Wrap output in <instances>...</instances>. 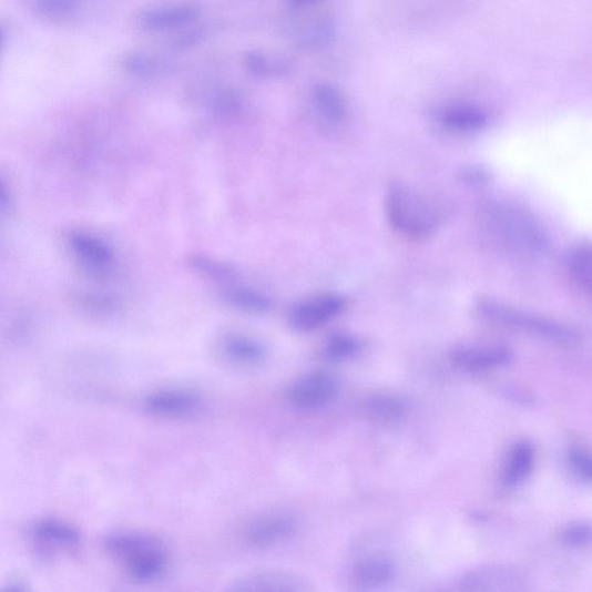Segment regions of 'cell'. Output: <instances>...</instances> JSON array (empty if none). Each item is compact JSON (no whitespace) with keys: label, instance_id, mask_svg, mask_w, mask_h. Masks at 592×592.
Here are the masks:
<instances>
[{"label":"cell","instance_id":"obj_13","mask_svg":"<svg viewBox=\"0 0 592 592\" xmlns=\"http://www.w3.org/2000/svg\"><path fill=\"white\" fill-rule=\"evenodd\" d=\"M201 7L194 2H182L144 11L140 17L143 30L165 32L192 23L201 16Z\"/></svg>","mask_w":592,"mask_h":592},{"label":"cell","instance_id":"obj_9","mask_svg":"<svg viewBox=\"0 0 592 592\" xmlns=\"http://www.w3.org/2000/svg\"><path fill=\"white\" fill-rule=\"evenodd\" d=\"M459 584L467 591H521L527 588L528 578L508 564H486L467 572Z\"/></svg>","mask_w":592,"mask_h":592},{"label":"cell","instance_id":"obj_31","mask_svg":"<svg viewBox=\"0 0 592 592\" xmlns=\"http://www.w3.org/2000/svg\"><path fill=\"white\" fill-rule=\"evenodd\" d=\"M215 110L222 113H233L236 112L239 106V101L236 95L231 92H221L213 100Z\"/></svg>","mask_w":592,"mask_h":592},{"label":"cell","instance_id":"obj_1","mask_svg":"<svg viewBox=\"0 0 592 592\" xmlns=\"http://www.w3.org/2000/svg\"><path fill=\"white\" fill-rule=\"evenodd\" d=\"M385 212L396 234L417 242L432 236L445 218V208L439 200L400 177L388 182Z\"/></svg>","mask_w":592,"mask_h":592},{"label":"cell","instance_id":"obj_29","mask_svg":"<svg viewBox=\"0 0 592 592\" xmlns=\"http://www.w3.org/2000/svg\"><path fill=\"white\" fill-rule=\"evenodd\" d=\"M38 10L50 19H65L74 13L78 0H38Z\"/></svg>","mask_w":592,"mask_h":592},{"label":"cell","instance_id":"obj_2","mask_svg":"<svg viewBox=\"0 0 592 592\" xmlns=\"http://www.w3.org/2000/svg\"><path fill=\"white\" fill-rule=\"evenodd\" d=\"M106 550L129 578L141 583L156 582L170 570L167 545L150 533L118 532L108 538Z\"/></svg>","mask_w":592,"mask_h":592},{"label":"cell","instance_id":"obj_20","mask_svg":"<svg viewBox=\"0 0 592 592\" xmlns=\"http://www.w3.org/2000/svg\"><path fill=\"white\" fill-rule=\"evenodd\" d=\"M404 412H406V406L392 395L374 394L364 402L365 416L375 423L395 422L404 416Z\"/></svg>","mask_w":592,"mask_h":592},{"label":"cell","instance_id":"obj_22","mask_svg":"<svg viewBox=\"0 0 592 592\" xmlns=\"http://www.w3.org/2000/svg\"><path fill=\"white\" fill-rule=\"evenodd\" d=\"M591 246L582 244L571 254L568 262V275L573 287L582 294L591 292Z\"/></svg>","mask_w":592,"mask_h":592},{"label":"cell","instance_id":"obj_30","mask_svg":"<svg viewBox=\"0 0 592 592\" xmlns=\"http://www.w3.org/2000/svg\"><path fill=\"white\" fill-rule=\"evenodd\" d=\"M570 466L573 472L582 480L590 482L592 468L590 456L582 449L574 448L569 455Z\"/></svg>","mask_w":592,"mask_h":592},{"label":"cell","instance_id":"obj_23","mask_svg":"<svg viewBox=\"0 0 592 592\" xmlns=\"http://www.w3.org/2000/svg\"><path fill=\"white\" fill-rule=\"evenodd\" d=\"M534 451L530 443L519 442L509 455L504 470L507 486H517L525 479L532 470Z\"/></svg>","mask_w":592,"mask_h":592},{"label":"cell","instance_id":"obj_4","mask_svg":"<svg viewBox=\"0 0 592 592\" xmlns=\"http://www.w3.org/2000/svg\"><path fill=\"white\" fill-rule=\"evenodd\" d=\"M480 317L494 325L513 328L558 344H573L578 333L558 320L524 312L492 299H480L476 305Z\"/></svg>","mask_w":592,"mask_h":592},{"label":"cell","instance_id":"obj_21","mask_svg":"<svg viewBox=\"0 0 592 592\" xmlns=\"http://www.w3.org/2000/svg\"><path fill=\"white\" fill-rule=\"evenodd\" d=\"M223 295L224 300L233 308L248 314H264L274 307L268 296L248 287L229 286Z\"/></svg>","mask_w":592,"mask_h":592},{"label":"cell","instance_id":"obj_16","mask_svg":"<svg viewBox=\"0 0 592 592\" xmlns=\"http://www.w3.org/2000/svg\"><path fill=\"white\" fill-rule=\"evenodd\" d=\"M438 121L448 131L471 133L486 129L490 123V115L477 105L456 104L441 111Z\"/></svg>","mask_w":592,"mask_h":592},{"label":"cell","instance_id":"obj_34","mask_svg":"<svg viewBox=\"0 0 592 592\" xmlns=\"http://www.w3.org/2000/svg\"><path fill=\"white\" fill-rule=\"evenodd\" d=\"M318 0H287V3L293 9H303L317 3Z\"/></svg>","mask_w":592,"mask_h":592},{"label":"cell","instance_id":"obj_25","mask_svg":"<svg viewBox=\"0 0 592 592\" xmlns=\"http://www.w3.org/2000/svg\"><path fill=\"white\" fill-rule=\"evenodd\" d=\"M125 70L137 76H153L163 74L170 71L171 63L152 53L133 52L124 60Z\"/></svg>","mask_w":592,"mask_h":592},{"label":"cell","instance_id":"obj_24","mask_svg":"<svg viewBox=\"0 0 592 592\" xmlns=\"http://www.w3.org/2000/svg\"><path fill=\"white\" fill-rule=\"evenodd\" d=\"M360 349L359 340L348 334L330 336L321 347V356L328 361L340 363L355 357Z\"/></svg>","mask_w":592,"mask_h":592},{"label":"cell","instance_id":"obj_8","mask_svg":"<svg viewBox=\"0 0 592 592\" xmlns=\"http://www.w3.org/2000/svg\"><path fill=\"white\" fill-rule=\"evenodd\" d=\"M68 247L74 262L91 276L101 278L112 273L115 254L100 237L86 232H73L68 237Z\"/></svg>","mask_w":592,"mask_h":592},{"label":"cell","instance_id":"obj_17","mask_svg":"<svg viewBox=\"0 0 592 592\" xmlns=\"http://www.w3.org/2000/svg\"><path fill=\"white\" fill-rule=\"evenodd\" d=\"M38 543L48 550H68L76 547L80 541L78 531L59 520L41 521L34 529Z\"/></svg>","mask_w":592,"mask_h":592},{"label":"cell","instance_id":"obj_5","mask_svg":"<svg viewBox=\"0 0 592 592\" xmlns=\"http://www.w3.org/2000/svg\"><path fill=\"white\" fill-rule=\"evenodd\" d=\"M298 530V519L288 511L274 510L251 520L244 530V538L247 545L268 550L287 543Z\"/></svg>","mask_w":592,"mask_h":592},{"label":"cell","instance_id":"obj_15","mask_svg":"<svg viewBox=\"0 0 592 592\" xmlns=\"http://www.w3.org/2000/svg\"><path fill=\"white\" fill-rule=\"evenodd\" d=\"M395 575L394 563L384 557H370L357 562L348 576L357 590H369L389 583Z\"/></svg>","mask_w":592,"mask_h":592},{"label":"cell","instance_id":"obj_10","mask_svg":"<svg viewBox=\"0 0 592 592\" xmlns=\"http://www.w3.org/2000/svg\"><path fill=\"white\" fill-rule=\"evenodd\" d=\"M203 409V399L194 391L170 388L150 394L145 399L146 412L160 419L194 417Z\"/></svg>","mask_w":592,"mask_h":592},{"label":"cell","instance_id":"obj_6","mask_svg":"<svg viewBox=\"0 0 592 592\" xmlns=\"http://www.w3.org/2000/svg\"><path fill=\"white\" fill-rule=\"evenodd\" d=\"M338 384L326 370H313L300 376L287 389V399L295 409L314 411L326 408L335 399Z\"/></svg>","mask_w":592,"mask_h":592},{"label":"cell","instance_id":"obj_14","mask_svg":"<svg viewBox=\"0 0 592 592\" xmlns=\"http://www.w3.org/2000/svg\"><path fill=\"white\" fill-rule=\"evenodd\" d=\"M220 354L225 361L238 367H255L266 357L264 345L247 335L229 334L220 343Z\"/></svg>","mask_w":592,"mask_h":592},{"label":"cell","instance_id":"obj_26","mask_svg":"<svg viewBox=\"0 0 592 592\" xmlns=\"http://www.w3.org/2000/svg\"><path fill=\"white\" fill-rule=\"evenodd\" d=\"M190 264L194 272L215 283L227 284L236 278V272L231 265L204 255L191 256Z\"/></svg>","mask_w":592,"mask_h":592},{"label":"cell","instance_id":"obj_11","mask_svg":"<svg viewBox=\"0 0 592 592\" xmlns=\"http://www.w3.org/2000/svg\"><path fill=\"white\" fill-rule=\"evenodd\" d=\"M228 590L307 592L313 586L305 578L286 570H261L239 576L231 583Z\"/></svg>","mask_w":592,"mask_h":592},{"label":"cell","instance_id":"obj_7","mask_svg":"<svg viewBox=\"0 0 592 592\" xmlns=\"http://www.w3.org/2000/svg\"><path fill=\"white\" fill-rule=\"evenodd\" d=\"M347 307L343 295L327 293L313 296L296 305L288 317L289 326L295 331L310 333L328 325L341 315Z\"/></svg>","mask_w":592,"mask_h":592},{"label":"cell","instance_id":"obj_35","mask_svg":"<svg viewBox=\"0 0 592 592\" xmlns=\"http://www.w3.org/2000/svg\"><path fill=\"white\" fill-rule=\"evenodd\" d=\"M3 45H4V33L2 29H0V51H2Z\"/></svg>","mask_w":592,"mask_h":592},{"label":"cell","instance_id":"obj_19","mask_svg":"<svg viewBox=\"0 0 592 592\" xmlns=\"http://www.w3.org/2000/svg\"><path fill=\"white\" fill-rule=\"evenodd\" d=\"M247 70L262 78H283L293 72V63L284 55L265 51H251L245 58Z\"/></svg>","mask_w":592,"mask_h":592},{"label":"cell","instance_id":"obj_33","mask_svg":"<svg viewBox=\"0 0 592 592\" xmlns=\"http://www.w3.org/2000/svg\"><path fill=\"white\" fill-rule=\"evenodd\" d=\"M466 182L473 184H481L489 180V175L486 171L470 169L463 173Z\"/></svg>","mask_w":592,"mask_h":592},{"label":"cell","instance_id":"obj_32","mask_svg":"<svg viewBox=\"0 0 592 592\" xmlns=\"http://www.w3.org/2000/svg\"><path fill=\"white\" fill-rule=\"evenodd\" d=\"M13 208V197L8 181L0 174V215H9Z\"/></svg>","mask_w":592,"mask_h":592},{"label":"cell","instance_id":"obj_27","mask_svg":"<svg viewBox=\"0 0 592 592\" xmlns=\"http://www.w3.org/2000/svg\"><path fill=\"white\" fill-rule=\"evenodd\" d=\"M334 35V25L328 20H316L302 27L295 40L307 48H323L331 43Z\"/></svg>","mask_w":592,"mask_h":592},{"label":"cell","instance_id":"obj_18","mask_svg":"<svg viewBox=\"0 0 592 592\" xmlns=\"http://www.w3.org/2000/svg\"><path fill=\"white\" fill-rule=\"evenodd\" d=\"M312 99L316 112L333 124H341L348 115L344 95L333 85L320 83L314 86Z\"/></svg>","mask_w":592,"mask_h":592},{"label":"cell","instance_id":"obj_12","mask_svg":"<svg viewBox=\"0 0 592 592\" xmlns=\"http://www.w3.org/2000/svg\"><path fill=\"white\" fill-rule=\"evenodd\" d=\"M450 358L461 369L480 372L508 366L514 356L502 345H462L452 349Z\"/></svg>","mask_w":592,"mask_h":592},{"label":"cell","instance_id":"obj_3","mask_svg":"<svg viewBox=\"0 0 592 592\" xmlns=\"http://www.w3.org/2000/svg\"><path fill=\"white\" fill-rule=\"evenodd\" d=\"M486 227L500 245L509 251L535 255L548 247V237L540 223L525 208L497 203L483 210Z\"/></svg>","mask_w":592,"mask_h":592},{"label":"cell","instance_id":"obj_28","mask_svg":"<svg viewBox=\"0 0 592 592\" xmlns=\"http://www.w3.org/2000/svg\"><path fill=\"white\" fill-rule=\"evenodd\" d=\"M559 540L570 548H582L590 543L591 531L586 523L575 522L564 528L559 533Z\"/></svg>","mask_w":592,"mask_h":592}]
</instances>
